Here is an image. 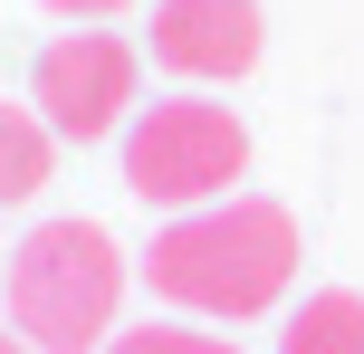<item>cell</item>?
<instances>
[{"instance_id":"277c9868","label":"cell","mask_w":364,"mask_h":354,"mask_svg":"<svg viewBox=\"0 0 364 354\" xmlns=\"http://www.w3.org/2000/svg\"><path fill=\"white\" fill-rule=\"evenodd\" d=\"M134 96H144V48L115 29H58L29 67V106L48 115L58 144H106L134 125Z\"/></svg>"},{"instance_id":"30bf717a","label":"cell","mask_w":364,"mask_h":354,"mask_svg":"<svg viewBox=\"0 0 364 354\" xmlns=\"http://www.w3.org/2000/svg\"><path fill=\"white\" fill-rule=\"evenodd\" d=\"M0 354H38V345H29V336H19V326H0Z\"/></svg>"},{"instance_id":"3957f363","label":"cell","mask_w":364,"mask_h":354,"mask_svg":"<svg viewBox=\"0 0 364 354\" xmlns=\"http://www.w3.org/2000/svg\"><path fill=\"white\" fill-rule=\"evenodd\" d=\"M240 172H250V125L220 96L182 87V96L134 106V125H125V192L144 211H211V201L240 192Z\"/></svg>"},{"instance_id":"7a4b0ae2","label":"cell","mask_w":364,"mask_h":354,"mask_svg":"<svg viewBox=\"0 0 364 354\" xmlns=\"http://www.w3.org/2000/svg\"><path fill=\"white\" fill-rule=\"evenodd\" d=\"M125 287H134V259L115 249L106 221H77V211L38 221L29 240L0 259L10 326L38 354H106L115 326H125Z\"/></svg>"},{"instance_id":"8992f818","label":"cell","mask_w":364,"mask_h":354,"mask_svg":"<svg viewBox=\"0 0 364 354\" xmlns=\"http://www.w3.org/2000/svg\"><path fill=\"white\" fill-rule=\"evenodd\" d=\"M48 172H58V134H48V115L0 96V211L38 201V192H48Z\"/></svg>"},{"instance_id":"6da1fadb","label":"cell","mask_w":364,"mask_h":354,"mask_svg":"<svg viewBox=\"0 0 364 354\" xmlns=\"http://www.w3.org/2000/svg\"><path fill=\"white\" fill-rule=\"evenodd\" d=\"M134 268H144L154 306H173V316L250 326V316H269V306H288L297 268H307V240H297L288 201L230 192V201H211V211H173Z\"/></svg>"},{"instance_id":"52a82bcc","label":"cell","mask_w":364,"mask_h":354,"mask_svg":"<svg viewBox=\"0 0 364 354\" xmlns=\"http://www.w3.org/2000/svg\"><path fill=\"white\" fill-rule=\"evenodd\" d=\"M278 354H364V297H355V287L297 297L288 326H278Z\"/></svg>"},{"instance_id":"8fae6325","label":"cell","mask_w":364,"mask_h":354,"mask_svg":"<svg viewBox=\"0 0 364 354\" xmlns=\"http://www.w3.org/2000/svg\"><path fill=\"white\" fill-rule=\"evenodd\" d=\"M0 259H10V249H0Z\"/></svg>"},{"instance_id":"9c48e42d","label":"cell","mask_w":364,"mask_h":354,"mask_svg":"<svg viewBox=\"0 0 364 354\" xmlns=\"http://www.w3.org/2000/svg\"><path fill=\"white\" fill-rule=\"evenodd\" d=\"M68 29H96V19H115V10H134V0H48Z\"/></svg>"},{"instance_id":"ba28073f","label":"cell","mask_w":364,"mask_h":354,"mask_svg":"<svg viewBox=\"0 0 364 354\" xmlns=\"http://www.w3.org/2000/svg\"><path fill=\"white\" fill-rule=\"evenodd\" d=\"M106 354H240V336H220L201 316H144V326H115Z\"/></svg>"},{"instance_id":"5b68a950","label":"cell","mask_w":364,"mask_h":354,"mask_svg":"<svg viewBox=\"0 0 364 354\" xmlns=\"http://www.w3.org/2000/svg\"><path fill=\"white\" fill-rule=\"evenodd\" d=\"M144 48H154L164 77H182V87H230V77L259 67L269 29H259V0H154Z\"/></svg>"}]
</instances>
